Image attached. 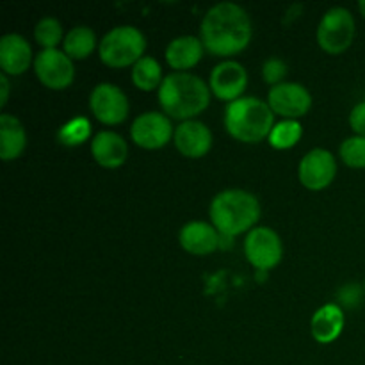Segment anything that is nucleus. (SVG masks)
I'll return each instance as SVG.
<instances>
[{
    "mask_svg": "<svg viewBox=\"0 0 365 365\" xmlns=\"http://www.w3.org/2000/svg\"><path fill=\"white\" fill-rule=\"evenodd\" d=\"M203 46L216 56H235L250 45L253 36L252 18L235 2H217L203 14Z\"/></svg>",
    "mask_w": 365,
    "mask_h": 365,
    "instance_id": "nucleus-1",
    "label": "nucleus"
},
{
    "mask_svg": "<svg viewBox=\"0 0 365 365\" xmlns=\"http://www.w3.org/2000/svg\"><path fill=\"white\" fill-rule=\"evenodd\" d=\"M210 88L202 77L189 71H171L159 88V103L164 114L175 120H195L209 107Z\"/></svg>",
    "mask_w": 365,
    "mask_h": 365,
    "instance_id": "nucleus-2",
    "label": "nucleus"
},
{
    "mask_svg": "<svg viewBox=\"0 0 365 365\" xmlns=\"http://www.w3.org/2000/svg\"><path fill=\"white\" fill-rule=\"evenodd\" d=\"M210 221L223 235H235L255 228L260 217V203L245 189H225L217 192L209 207Z\"/></svg>",
    "mask_w": 365,
    "mask_h": 365,
    "instance_id": "nucleus-3",
    "label": "nucleus"
},
{
    "mask_svg": "<svg viewBox=\"0 0 365 365\" xmlns=\"http://www.w3.org/2000/svg\"><path fill=\"white\" fill-rule=\"evenodd\" d=\"M273 127L274 113L257 96H241L225 109V128L237 141L260 143L269 138Z\"/></svg>",
    "mask_w": 365,
    "mask_h": 365,
    "instance_id": "nucleus-4",
    "label": "nucleus"
},
{
    "mask_svg": "<svg viewBox=\"0 0 365 365\" xmlns=\"http://www.w3.org/2000/svg\"><path fill=\"white\" fill-rule=\"evenodd\" d=\"M146 48V38L134 25H118L106 32L98 45L102 63L110 68L134 66L143 57Z\"/></svg>",
    "mask_w": 365,
    "mask_h": 365,
    "instance_id": "nucleus-5",
    "label": "nucleus"
},
{
    "mask_svg": "<svg viewBox=\"0 0 365 365\" xmlns=\"http://www.w3.org/2000/svg\"><path fill=\"white\" fill-rule=\"evenodd\" d=\"M356 34L355 16L342 6L330 7L317 25V43L328 53H342Z\"/></svg>",
    "mask_w": 365,
    "mask_h": 365,
    "instance_id": "nucleus-6",
    "label": "nucleus"
},
{
    "mask_svg": "<svg viewBox=\"0 0 365 365\" xmlns=\"http://www.w3.org/2000/svg\"><path fill=\"white\" fill-rule=\"evenodd\" d=\"M245 253L248 262L255 269L267 271L278 266L284 255L282 239L273 228L255 227L246 234Z\"/></svg>",
    "mask_w": 365,
    "mask_h": 365,
    "instance_id": "nucleus-7",
    "label": "nucleus"
},
{
    "mask_svg": "<svg viewBox=\"0 0 365 365\" xmlns=\"http://www.w3.org/2000/svg\"><path fill=\"white\" fill-rule=\"evenodd\" d=\"M89 107L98 121L106 125H118L128 116L130 103L123 89L118 88L116 84L100 82L91 89Z\"/></svg>",
    "mask_w": 365,
    "mask_h": 365,
    "instance_id": "nucleus-8",
    "label": "nucleus"
},
{
    "mask_svg": "<svg viewBox=\"0 0 365 365\" xmlns=\"http://www.w3.org/2000/svg\"><path fill=\"white\" fill-rule=\"evenodd\" d=\"M34 71L48 89H66L75 78L73 59L64 50L46 48L34 57Z\"/></svg>",
    "mask_w": 365,
    "mask_h": 365,
    "instance_id": "nucleus-9",
    "label": "nucleus"
},
{
    "mask_svg": "<svg viewBox=\"0 0 365 365\" xmlns=\"http://www.w3.org/2000/svg\"><path fill=\"white\" fill-rule=\"evenodd\" d=\"M175 127L168 114L148 110L143 113L132 121L130 138L138 146L146 150L163 148L173 138Z\"/></svg>",
    "mask_w": 365,
    "mask_h": 365,
    "instance_id": "nucleus-10",
    "label": "nucleus"
},
{
    "mask_svg": "<svg viewBox=\"0 0 365 365\" xmlns=\"http://www.w3.org/2000/svg\"><path fill=\"white\" fill-rule=\"evenodd\" d=\"M267 103L271 110L284 116V120H298L312 107V95L299 82H282L269 89Z\"/></svg>",
    "mask_w": 365,
    "mask_h": 365,
    "instance_id": "nucleus-11",
    "label": "nucleus"
},
{
    "mask_svg": "<svg viewBox=\"0 0 365 365\" xmlns=\"http://www.w3.org/2000/svg\"><path fill=\"white\" fill-rule=\"evenodd\" d=\"M337 173V160L334 153L324 148H314L302 157L298 166L299 182L310 191L327 189Z\"/></svg>",
    "mask_w": 365,
    "mask_h": 365,
    "instance_id": "nucleus-12",
    "label": "nucleus"
},
{
    "mask_svg": "<svg viewBox=\"0 0 365 365\" xmlns=\"http://www.w3.org/2000/svg\"><path fill=\"white\" fill-rule=\"evenodd\" d=\"M248 86V71L237 61H221L212 68L209 77V88L214 95L225 102L241 98Z\"/></svg>",
    "mask_w": 365,
    "mask_h": 365,
    "instance_id": "nucleus-13",
    "label": "nucleus"
},
{
    "mask_svg": "<svg viewBox=\"0 0 365 365\" xmlns=\"http://www.w3.org/2000/svg\"><path fill=\"white\" fill-rule=\"evenodd\" d=\"M173 141L182 155L189 159H200L207 155L212 146V132L203 121L187 120L175 127Z\"/></svg>",
    "mask_w": 365,
    "mask_h": 365,
    "instance_id": "nucleus-14",
    "label": "nucleus"
},
{
    "mask_svg": "<svg viewBox=\"0 0 365 365\" xmlns=\"http://www.w3.org/2000/svg\"><path fill=\"white\" fill-rule=\"evenodd\" d=\"M178 242L191 255H209L220 248V232L207 221H189L178 232Z\"/></svg>",
    "mask_w": 365,
    "mask_h": 365,
    "instance_id": "nucleus-15",
    "label": "nucleus"
},
{
    "mask_svg": "<svg viewBox=\"0 0 365 365\" xmlns=\"http://www.w3.org/2000/svg\"><path fill=\"white\" fill-rule=\"evenodd\" d=\"M32 63V48L27 39L16 32L0 38V68L7 75H21Z\"/></svg>",
    "mask_w": 365,
    "mask_h": 365,
    "instance_id": "nucleus-16",
    "label": "nucleus"
},
{
    "mask_svg": "<svg viewBox=\"0 0 365 365\" xmlns=\"http://www.w3.org/2000/svg\"><path fill=\"white\" fill-rule=\"evenodd\" d=\"M91 155L102 168L114 170L128 159V145L116 132L102 130L93 138Z\"/></svg>",
    "mask_w": 365,
    "mask_h": 365,
    "instance_id": "nucleus-17",
    "label": "nucleus"
},
{
    "mask_svg": "<svg viewBox=\"0 0 365 365\" xmlns=\"http://www.w3.org/2000/svg\"><path fill=\"white\" fill-rule=\"evenodd\" d=\"M344 323V312L341 307L337 303H327L317 309L310 319V331L319 344H330L337 341L339 335L342 334Z\"/></svg>",
    "mask_w": 365,
    "mask_h": 365,
    "instance_id": "nucleus-18",
    "label": "nucleus"
},
{
    "mask_svg": "<svg viewBox=\"0 0 365 365\" xmlns=\"http://www.w3.org/2000/svg\"><path fill=\"white\" fill-rule=\"evenodd\" d=\"M164 57H166V63L177 71H185L196 66L203 57L202 38L185 34L171 39L166 46Z\"/></svg>",
    "mask_w": 365,
    "mask_h": 365,
    "instance_id": "nucleus-19",
    "label": "nucleus"
},
{
    "mask_svg": "<svg viewBox=\"0 0 365 365\" xmlns=\"http://www.w3.org/2000/svg\"><path fill=\"white\" fill-rule=\"evenodd\" d=\"M27 146V134L18 120L13 114L2 113L0 114V157L2 160H14L24 153Z\"/></svg>",
    "mask_w": 365,
    "mask_h": 365,
    "instance_id": "nucleus-20",
    "label": "nucleus"
},
{
    "mask_svg": "<svg viewBox=\"0 0 365 365\" xmlns=\"http://www.w3.org/2000/svg\"><path fill=\"white\" fill-rule=\"evenodd\" d=\"M96 46V34L88 25H77L64 36L63 48L71 59H86Z\"/></svg>",
    "mask_w": 365,
    "mask_h": 365,
    "instance_id": "nucleus-21",
    "label": "nucleus"
},
{
    "mask_svg": "<svg viewBox=\"0 0 365 365\" xmlns=\"http://www.w3.org/2000/svg\"><path fill=\"white\" fill-rule=\"evenodd\" d=\"M163 68L152 56H143L132 66V82L141 91H153L163 84Z\"/></svg>",
    "mask_w": 365,
    "mask_h": 365,
    "instance_id": "nucleus-22",
    "label": "nucleus"
},
{
    "mask_svg": "<svg viewBox=\"0 0 365 365\" xmlns=\"http://www.w3.org/2000/svg\"><path fill=\"white\" fill-rule=\"evenodd\" d=\"M303 128L298 120H282L274 123L269 134V145L277 150L292 148L302 139Z\"/></svg>",
    "mask_w": 365,
    "mask_h": 365,
    "instance_id": "nucleus-23",
    "label": "nucleus"
},
{
    "mask_svg": "<svg viewBox=\"0 0 365 365\" xmlns=\"http://www.w3.org/2000/svg\"><path fill=\"white\" fill-rule=\"evenodd\" d=\"M34 38L36 41L43 46V50L57 48L61 39L64 41L63 25H61V21L53 16L41 18L34 27Z\"/></svg>",
    "mask_w": 365,
    "mask_h": 365,
    "instance_id": "nucleus-24",
    "label": "nucleus"
},
{
    "mask_svg": "<svg viewBox=\"0 0 365 365\" xmlns=\"http://www.w3.org/2000/svg\"><path fill=\"white\" fill-rule=\"evenodd\" d=\"M339 155H341L342 163L349 168H356L362 170L365 168V138L364 135H351V138L344 139L339 148Z\"/></svg>",
    "mask_w": 365,
    "mask_h": 365,
    "instance_id": "nucleus-25",
    "label": "nucleus"
},
{
    "mask_svg": "<svg viewBox=\"0 0 365 365\" xmlns=\"http://www.w3.org/2000/svg\"><path fill=\"white\" fill-rule=\"evenodd\" d=\"M89 121L86 118H75L70 123L64 125L59 132V139L64 145H81L89 135Z\"/></svg>",
    "mask_w": 365,
    "mask_h": 365,
    "instance_id": "nucleus-26",
    "label": "nucleus"
},
{
    "mask_svg": "<svg viewBox=\"0 0 365 365\" xmlns=\"http://www.w3.org/2000/svg\"><path fill=\"white\" fill-rule=\"evenodd\" d=\"M285 75H287V64H285L280 57H269V59L264 61L262 77L267 84H271V88L285 82Z\"/></svg>",
    "mask_w": 365,
    "mask_h": 365,
    "instance_id": "nucleus-27",
    "label": "nucleus"
},
{
    "mask_svg": "<svg viewBox=\"0 0 365 365\" xmlns=\"http://www.w3.org/2000/svg\"><path fill=\"white\" fill-rule=\"evenodd\" d=\"M349 125H351L355 135H364L365 138V100L359 102L349 113Z\"/></svg>",
    "mask_w": 365,
    "mask_h": 365,
    "instance_id": "nucleus-28",
    "label": "nucleus"
},
{
    "mask_svg": "<svg viewBox=\"0 0 365 365\" xmlns=\"http://www.w3.org/2000/svg\"><path fill=\"white\" fill-rule=\"evenodd\" d=\"M341 296H342V302H344L346 305H351L349 299H356V302H359V289H356L355 284H348L341 291Z\"/></svg>",
    "mask_w": 365,
    "mask_h": 365,
    "instance_id": "nucleus-29",
    "label": "nucleus"
},
{
    "mask_svg": "<svg viewBox=\"0 0 365 365\" xmlns=\"http://www.w3.org/2000/svg\"><path fill=\"white\" fill-rule=\"evenodd\" d=\"M0 89H2V96H0V107H4L7 103V98H9V78H7V73H0Z\"/></svg>",
    "mask_w": 365,
    "mask_h": 365,
    "instance_id": "nucleus-30",
    "label": "nucleus"
},
{
    "mask_svg": "<svg viewBox=\"0 0 365 365\" xmlns=\"http://www.w3.org/2000/svg\"><path fill=\"white\" fill-rule=\"evenodd\" d=\"M359 9H360V13H362V16L365 18V0H360V2H359Z\"/></svg>",
    "mask_w": 365,
    "mask_h": 365,
    "instance_id": "nucleus-31",
    "label": "nucleus"
},
{
    "mask_svg": "<svg viewBox=\"0 0 365 365\" xmlns=\"http://www.w3.org/2000/svg\"><path fill=\"white\" fill-rule=\"evenodd\" d=\"M364 292H365V282H364Z\"/></svg>",
    "mask_w": 365,
    "mask_h": 365,
    "instance_id": "nucleus-32",
    "label": "nucleus"
}]
</instances>
